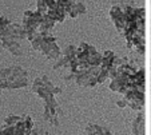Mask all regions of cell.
Here are the masks:
<instances>
[{
    "instance_id": "1",
    "label": "cell",
    "mask_w": 151,
    "mask_h": 135,
    "mask_svg": "<svg viewBox=\"0 0 151 135\" xmlns=\"http://www.w3.org/2000/svg\"><path fill=\"white\" fill-rule=\"evenodd\" d=\"M132 135H145V114L139 111L138 116L132 122Z\"/></svg>"
},
{
    "instance_id": "3",
    "label": "cell",
    "mask_w": 151,
    "mask_h": 135,
    "mask_svg": "<svg viewBox=\"0 0 151 135\" xmlns=\"http://www.w3.org/2000/svg\"><path fill=\"white\" fill-rule=\"evenodd\" d=\"M24 123H26V127L28 131H31L32 127H34V122H32L31 116H24Z\"/></svg>"
},
{
    "instance_id": "6",
    "label": "cell",
    "mask_w": 151,
    "mask_h": 135,
    "mask_svg": "<svg viewBox=\"0 0 151 135\" xmlns=\"http://www.w3.org/2000/svg\"><path fill=\"white\" fill-rule=\"evenodd\" d=\"M103 130H104V135H112L111 132H110V131H109V130H107V129H104V127H103Z\"/></svg>"
},
{
    "instance_id": "5",
    "label": "cell",
    "mask_w": 151,
    "mask_h": 135,
    "mask_svg": "<svg viewBox=\"0 0 151 135\" xmlns=\"http://www.w3.org/2000/svg\"><path fill=\"white\" fill-rule=\"evenodd\" d=\"M116 104H118L119 107H126V106H128V102L126 101V99H123V101H118Z\"/></svg>"
},
{
    "instance_id": "4",
    "label": "cell",
    "mask_w": 151,
    "mask_h": 135,
    "mask_svg": "<svg viewBox=\"0 0 151 135\" xmlns=\"http://www.w3.org/2000/svg\"><path fill=\"white\" fill-rule=\"evenodd\" d=\"M74 8L76 9V12H78V14H83V12L86 11L84 6H82V4H79V3H78V4H74Z\"/></svg>"
},
{
    "instance_id": "2",
    "label": "cell",
    "mask_w": 151,
    "mask_h": 135,
    "mask_svg": "<svg viewBox=\"0 0 151 135\" xmlns=\"http://www.w3.org/2000/svg\"><path fill=\"white\" fill-rule=\"evenodd\" d=\"M20 121H22V118H20V116L11 115V116H7V118H6V124H7V126H16Z\"/></svg>"
}]
</instances>
